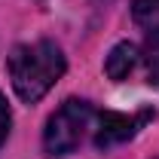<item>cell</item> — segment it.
Here are the masks:
<instances>
[{"instance_id":"cell-1","label":"cell","mask_w":159,"mask_h":159,"mask_svg":"<svg viewBox=\"0 0 159 159\" xmlns=\"http://www.w3.org/2000/svg\"><path fill=\"white\" fill-rule=\"evenodd\" d=\"M6 67H9V80H12L16 95L28 104H34L64 77L67 61L52 40H37V43L16 46L6 58Z\"/></svg>"},{"instance_id":"cell-2","label":"cell","mask_w":159,"mask_h":159,"mask_svg":"<svg viewBox=\"0 0 159 159\" xmlns=\"http://www.w3.org/2000/svg\"><path fill=\"white\" fill-rule=\"evenodd\" d=\"M92 104L83 98H67L58 110L49 116L46 129H43V150L46 156H67L74 153L83 138H86V129L92 125Z\"/></svg>"},{"instance_id":"cell-7","label":"cell","mask_w":159,"mask_h":159,"mask_svg":"<svg viewBox=\"0 0 159 159\" xmlns=\"http://www.w3.org/2000/svg\"><path fill=\"white\" fill-rule=\"evenodd\" d=\"M147 74H150V83H159V43L150 46V55H147Z\"/></svg>"},{"instance_id":"cell-3","label":"cell","mask_w":159,"mask_h":159,"mask_svg":"<svg viewBox=\"0 0 159 159\" xmlns=\"http://www.w3.org/2000/svg\"><path fill=\"white\" fill-rule=\"evenodd\" d=\"M150 116H153L150 110H141V113H116V110H104V113H98L95 147L110 150V147H116V144L132 141V138H135V132H138Z\"/></svg>"},{"instance_id":"cell-5","label":"cell","mask_w":159,"mask_h":159,"mask_svg":"<svg viewBox=\"0 0 159 159\" xmlns=\"http://www.w3.org/2000/svg\"><path fill=\"white\" fill-rule=\"evenodd\" d=\"M132 19L141 31L159 37V0H132Z\"/></svg>"},{"instance_id":"cell-6","label":"cell","mask_w":159,"mask_h":159,"mask_svg":"<svg viewBox=\"0 0 159 159\" xmlns=\"http://www.w3.org/2000/svg\"><path fill=\"white\" fill-rule=\"evenodd\" d=\"M9 122H12V116H9V104H6L3 95H0V144L6 141V135H9Z\"/></svg>"},{"instance_id":"cell-4","label":"cell","mask_w":159,"mask_h":159,"mask_svg":"<svg viewBox=\"0 0 159 159\" xmlns=\"http://www.w3.org/2000/svg\"><path fill=\"white\" fill-rule=\"evenodd\" d=\"M135 64H138V46L129 43V40H122V43H116V46L107 52V58H104V74L119 83V80H125L132 74Z\"/></svg>"}]
</instances>
